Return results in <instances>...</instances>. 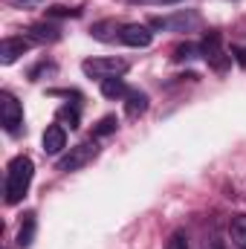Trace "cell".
Instances as JSON below:
<instances>
[{"label":"cell","instance_id":"cell-3","mask_svg":"<svg viewBox=\"0 0 246 249\" xmlns=\"http://www.w3.org/2000/svg\"><path fill=\"white\" fill-rule=\"evenodd\" d=\"M81 70L93 78H122L127 72V61L124 58H87L81 64Z\"/></svg>","mask_w":246,"mask_h":249},{"label":"cell","instance_id":"cell-11","mask_svg":"<svg viewBox=\"0 0 246 249\" xmlns=\"http://www.w3.org/2000/svg\"><path fill=\"white\" fill-rule=\"evenodd\" d=\"M124 110H127V116H130V119L142 116V113L148 110V96H145V93H139V90H130V93H127V102H124Z\"/></svg>","mask_w":246,"mask_h":249},{"label":"cell","instance_id":"cell-18","mask_svg":"<svg viewBox=\"0 0 246 249\" xmlns=\"http://www.w3.org/2000/svg\"><path fill=\"white\" fill-rule=\"evenodd\" d=\"M12 6H18V9H32V6H38V3H44V0H9Z\"/></svg>","mask_w":246,"mask_h":249},{"label":"cell","instance_id":"cell-14","mask_svg":"<svg viewBox=\"0 0 246 249\" xmlns=\"http://www.w3.org/2000/svg\"><path fill=\"white\" fill-rule=\"evenodd\" d=\"M116 127H119V119H116V116H105L102 122L93 127V139H99V136H107V133H113Z\"/></svg>","mask_w":246,"mask_h":249},{"label":"cell","instance_id":"cell-16","mask_svg":"<svg viewBox=\"0 0 246 249\" xmlns=\"http://www.w3.org/2000/svg\"><path fill=\"white\" fill-rule=\"evenodd\" d=\"M47 15H50V18H75V15H81V9H67V6H53V9H47Z\"/></svg>","mask_w":246,"mask_h":249},{"label":"cell","instance_id":"cell-7","mask_svg":"<svg viewBox=\"0 0 246 249\" xmlns=\"http://www.w3.org/2000/svg\"><path fill=\"white\" fill-rule=\"evenodd\" d=\"M32 47V38H23V35H15V38H3L0 44V64H15L23 53H29Z\"/></svg>","mask_w":246,"mask_h":249},{"label":"cell","instance_id":"cell-1","mask_svg":"<svg viewBox=\"0 0 246 249\" xmlns=\"http://www.w3.org/2000/svg\"><path fill=\"white\" fill-rule=\"evenodd\" d=\"M32 174H35V165H32V160L29 157H15L12 162H9V168H6V203L9 206H18L23 197H26V191L32 186Z\"/></svg>","mask_w":246,"mask_h":249},{"label":"cell","instance_id":"cell-20","mask_svg":"<svg viewBox=\"0 0 246 249\" xmlns=\"http://www.w3.org/2000/svg\"><path fill=\"white\" fill-rule=\"evenodd\" d=\"M159 3H168V6H171V3H180V0H159Z\"/></svg>","mask_w":246,"mask_h":249},{"label":"cell","instance_id":"cell-12","mask_svg":"<svg viewBox=\"0 0 246 249\" xmlns=\"http://www.w3.org/2000/svg\"><path fill=\"white\" fill-rule=\"evenodd\" d=\"M229 238L235 241L238 249H246V214H235L229 220Z\"/></svg>","mask_w":246,"mask_h":249},{"label":"cell","instance_id":"cell-6","mask_svg":"<svg viewBox=\"0 0 246 249\" xmlns=\"http://www.w3.org/2000/svg\"><path fill=\"white\" fill-rule=\"evenodd\" d=\"M154 29H174V32H188L194 26H200V15L197 12H177L171 18H154L151 20Z\"/></svg>","mask_w":246,"mask_h":249},{"label":"cell","instance_id":"cell-15","mask_svg":"<svg viewBox=\"0 0 246 249\" xmlns=\"http://www.w3.org/2000/svg\"><path fill=\"white\" fill-rule=\"evenodd\" d=\"M197 53H200V50H197L194 44H183V47H177V50H174V58H177V61H191Z\"/></svg>","mask_w":246,"mask_h":249},{"label":"cell","instance_id":"cell-5","mask_svg":"<svg viewBox=\"0 0 246 249\" xmlns=\"http://www.w3.org/2000/svg\"><path fill=\"white\" fill-rule=\"evenodd\" d=\"M119 41L127 44V47H133V50H145V47H151L154 32L145 23H124L122 29H119Z\"/></svg>","mask_w":246,"mask_h":249},{"label":"cell","instance_id":"cell-2","mask_svg":"<svg viewBox=\"0 0 246 249\" xmlns=\"http://www.w3.org/2000/svg\"><path fill=\"white\" fill-rule=\"evenodd\" d=\"M99 157V145H96V139H90V142H81V145H75V148H70V154L58 160V171L64 174H70V171H78V168H84L87 162H93Z\"/></svg>","mask_w":246,"mask_h":249},{"label":"cell","instance_id":"cell-4","mask_svg":"<svg viewBox=\"0 0 246 249\" xmlns=\"http://www.w3.org/2000/svg\"><path fill=\"white\" fill-rule=\"evenodd\" d=\"M0 119H3V127H6V133H20V124H23V107H20V102L9 93V90H3L0 93Z\"/></svg>","mask_w":246,"mask_h":249},{"label":"cell","instance_id":"cell-13","mask_svg":"<svg viewBox=\"0 0 246 249\" xmlns=\"http://www.w3.org/2000/svg\"><path fill=\"white\" fill-rule=\"evenodd\" d=\"M127 87H124L122 78H105L102 81V96L105 99H127Z\"/></svg>","mask_w":246,"mask_h":249},{"label":"cell","instance_id":"cell-17","mask_svg":"<svg viewBox=\"0 0 246 249\" xmlns=\"http://www.w3.org/2000/svg\"><path fill=\"white\" fill-rule=\"evenodd\" d=\"M165 249H188V238H185V232H174V235L168 238V247Z\"/></svg>","mask_w":246,"mask_h":249},{"label":"cell","instance_id":"cell-10","mask_svg":"<svg viewBox=\"0 0 246 249\" xmlns=\"http://www.w3.org/2000/svg\"><path fill=\"white\" fill-rule=\"evenodd\" d=\"M35 214L29 212V214H23V223H20V229H18V247L20 249H29L32 247V241H35Z\"/></svg>","mask_w":246,"mask_h":249},{"label":"cell","instance_id":"cell-19","mask_svg":"<svg viewBox=\"0 0 246 249\" xmlns=\"http://www.w3.org/2000/svg\"><path fill=\"white\" fill-rule=\"evenodd\" d=\"M206 249H223V247H220L217 241H209V244H206Z\"/></svg>","mask_w":246,"mask_h":249},{"label":"cell","instance_id":"cell-8","mask_svg":"<svg viewBox=\"0 0 246 249\" xmlns=\"http://www.w3.org/2000/svg\"><path fill=\"white\" fill-rule=\"evenodd\" d=\"M41 145H44V154H50V157H58L64 148H67V130H64L58 122H55V124H47Z\"/></svg>","mask_w":246,"mask_h":249},{"label":"cell","instance_id":"cell-9","mask_svg":"<svg viewBox=\"0 0 246 249\" xmlns=\"http://www.w3.org/2000/svg\"><path fill=\"white\" fill-rule=\"evenodd\" d=\"M29 38L35 44H55L61 38V29L55 23H32L29 26Z\"/></svg>","mask_w":246,"mask_h":249}]
</instances>
